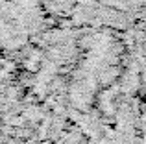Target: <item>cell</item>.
<instances>
[{"instance_id": "obj_2", "label": "cell", "mask_w": 146, "mask_h": 144, "mask_svg": "<svg viewBox=\"0 0 146 144\" xmlns=\"http://www.w3.org/2000/svg\"><path fill=\"white\" fill-rule=\"evenodd\" d=\"M143 79H144V89H146V33H144V41H143Z\"/></svg>"}, {"instance_id": "obj_1", "label": "cell", "mask_w": 146, "mask_h": 144, "mask_svg": "<svg viewBox=\"0 0 146 144\" xmlns=\"http://www.w3.org/2000/svg\"><path fill=\"white\" fill-rule=\"evenodd\" d=\"M74 6L85 11L131 18L146 11V0H74Z\"/></svg>"}]
</instances>
